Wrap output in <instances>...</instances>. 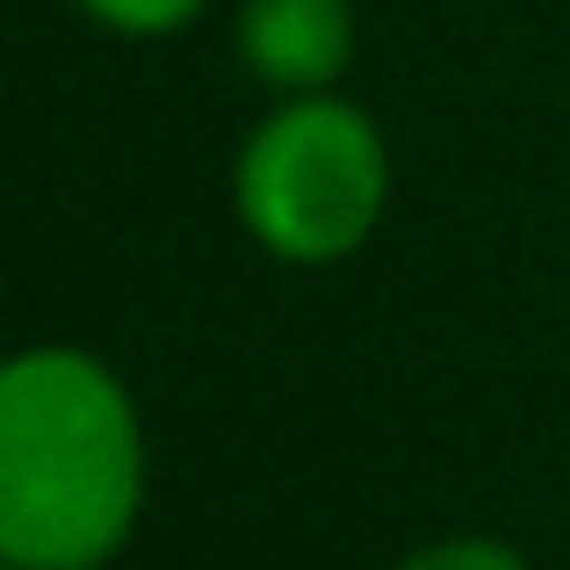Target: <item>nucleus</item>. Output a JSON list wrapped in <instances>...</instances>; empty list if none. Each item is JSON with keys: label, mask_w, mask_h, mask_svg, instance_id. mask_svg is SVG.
Wrapping results in <instances>:
<instances>
[{"label": "nucleus", "mask_w": 570, "mask_h": 570, "mask_svg": "<svg viewBox=\"0 0 570 570\" xmlns=\"http://www.w3.org/2000/svg\"><path fill=\"white\" fill-rule=\"evenodd\" d=\"M145 505V426L124 376L29 347L0 376V563L101 570Z\"/></svg>", "instance_id": "obj_1"}, {"label": "nucleus", "mask_w": 570, "mask_h": 570, "mask_svg": "<svg viewBox=\"0 0 570 570\" xmlns=\"http://www.w3.org/2000/svg\"><path fill=\"white\" fill-rule=\"evenodd\" d=\"M232 203L275 261L296 267L347 261L383 224L390 203L383 130L354 101H340L333 87L325 95H282V109L238 153Z\"/></svg>", "instance_id": "obj_2"}, {"label": "nucleus", "mask_w": 570, "mask_h": 570, "mask_svg": "<svg viewBox=\"0 0 570 570\" xmlns=\"http://www.w3.org/2000/svg\"><path fill=\"white\" fill-rule=\"evenodd\" d=\"M238 58L275 95H325L354 58V8L347 0H246Z\"/></svg>", "instance_id": "obj_3"}, {"label": "nucleus", "mask_w": 570, "mask_h": 570, "mask_svg": "<svg viewBox=\"0 0 570 570\" xmlns=\"http://www.w3.org/2000/svg\"><path fill=\"white\" fill-rule=\"evenodd\" d=\"M390 570H528V557L513 542H499V534H448V542L412 549V557L390 563Z\"/></svg>", "instance_id": "obj_4"}, {"label": "nucleus", "mask_w": 570, "mask_h": 570, "mask_svg": "<svg viewBox=\"0 0 570 570\" xmlns=\"http://www.w3.org/2000/svg\"><path fill=\"white\" fill-rule=\"evenodd\" d=\"M80 8L124 37H167V29H188L209 0H80Z\"/></svg>", "instance_id": "obj_5"}, {"label": "nucleus", "mask_w": 570, "mask_h": 570, "mask_svg": "<svg viewBox=\"0 0 570 570\" xmlns=\"http://www.w3.org/2000/svg\"><path fill=\"white\" fill-rule=\"evenodd\" d=\"M8 570H22V563H8Z\"/></svg>", "instance_id": "obj_6"}]
</instances>
